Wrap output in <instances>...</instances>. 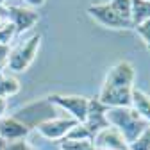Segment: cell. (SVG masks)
Masks as SVG:
<instances>
[{
	"label": "cell",
	"instance_id": "cell-5",
	"mask_svg": "<svg viewBox=\"0 0 150 150\" xmlns=\"http://www.w3.org/2000/svg\"><path fill=\"white\" fill-rule=\"evenodd\" d=\"M136 82V68L134 64L123 59L115 63L105 73L102 86H111V88H134Z\"/></svg>",
	"mask_w": 150,
	"mask_h": 150
},
{
	"label": "cell",
	"instance_id": "cell-13",
	"mask_svg": "<svg viewBox=\"0 0 150 150\" xmlns=\"http://www.w3.org/2000/svg\"><path fill=\"white\" fill-rule=\"evenodd\" d=\"M150 20V0H132L130 6V22L132 27Z\"/></svg>",
	"mask_w": 150,
	"mask_h": 150
},
{
	"label": "cell",
	"instance_id": "cell-25",
	"mask_svg": "<svg viewBox=\"0 0 150 150\" xmlns=\"http://www.w3.org/2000/svg\"><path fill=\"white\" fill-rule=\"evenodd\" d=\"M4 148H6V141L0 138V150H4Z\"/></svg>",
	"mask_w": 150,
	"mask_h": 150
},
{
	"label": "cell",
	"instance_id": "cell-11",
	"mask_svg": "<svg viewBox=\"0 0 150 150\" xmlns=\"http://www.w3.org/2000/svg\"><path fill=\"white\" fill-rule=\"evenodd\" d=\"M130 107L150 125V95H146L143 89L134 86L132 97H130Z\"/></svg>",
	"mask_w": 150,
	"mask_h": 150
},
{
	"label": "cell",
	"instance_id": "cell-14",
	"mask_svg": "<svg viewBox=\"0 0 150 150\" xmlns=\"http://www.w3.org/2000/svg\"><path fill=\"white\" fill-rule=\"evenodd\" d=\"M59 150H95L93 143L89 139L86 141H77V139H61L59 141Z\"/></svg>",
	"mask_w": 150,
	"mask_h": 150
},
{
	"label": "cell",
	"instance_id": "cell-24",
	"mask_svg": "<svg viewBox=\"0 0 150 150\" xmlns=\"http://www.w3.org/2000/svg\"><path fill=\"white\" fill-rule=\"evenodd\" d=\"M7 112V100L6 98H0V118H4Z\"/></svg>",
	"mask_w": 150,
	"mask_h": 150
},
{
	"label": "cell",
	"instance_id": "cell-17",
	"mask_svg": "<svg viewBox=\"0 0 150 150\" xmlns=\"http://www.w3.org/2000/svg\"><path fill=\"white\" fill-rule=\"evenodd\" d=\"M109 4L122 18L130 20V6H132V0H111Z\"/></svg>",
	"mask_w": 150,
	"mask_h": 150
},
{
	"label": "cell",
	"instance_id": "cell-10",
	"mask_svg": "<svg viewBox=\"0 0 150 150\" xmlns=\"http://www.w3.org/2000/svg\"><path fill=\"white\" fill-rule=\"evenodd\" d=\"M30 134V129L20 122L16 116H4L0 118V138L6 143L9 141H18V139H25Z\"/></svg>",
	"mask_w": 150,
	"mask_h": 150
},
{
	"label": "cell",
	"instance_id": "cell-12",
	"mask_svg": "<svg viewBox=\"0 0 150 150\" xmlns=\"http://www.w3.org/2000/svg\"><path fill=\"white\" fill-rule=\"evenodd\" d=\"M22 89V84L13 73H7L6 70L0 71V98H11L14 95H18Z\"/></svg>",
	"mask_w": 150,
	"mask_h": 150
},
{
	"label": "cell",
	"instance_id": "cell-8",
	"mask_svg": "<svg viewBox=\"0 0 150 150\" xmlns=\"http://www.w3.org/2000/svg\"><path fill=\"white\" fill-rule=\"evenodd\" d=\"M95 150H129V143L115 127H105L91 139Z\"/></svg>",
	"mask_w": 150,
	"mask_h": 150
},
{
	"label": "cell",
	"instance_id": "cell-26",
	"mask_svg": "<svg viewBox=\"0 0 150 150\" xmlns=\"http://www.w3.org/2000/svg\"><path fill=\"white\" fill-rule=\"evenodd\" d=\"M11 0H0V6H9Z\"/></svg>",
	"mask_w": 150,
	"mask_h": 150
},
{
	"label": "cell",
	"instance_id": "cell-9",
	"mask_svg": "<svg viewBox=\"0 0 150 150\" xmlns=\"http://www.w3.org/2000/svg\"><path fill=\"white\" fill-rule=\"evenodd\" d=\"M82 123L86 125V129L91 132V136H95L97 132H100L102 129L109 127V122H107V107L104 104H100L98 98H89L88 115H86V120Z\"/></svg>",
	"mask_w": 150,
	"mask_h": 150
},
{
	"label": "cell",
	"instance_id": "cell-20",
	"mask_svg": "<svg viewBox=\"0 0 150 150\" xmlns=\"http://www.w3.org/2000/svg\"><path fill=\"white\" fill-rule=\"evenodd\" d=\"M4 150H34L32 145H29L27 139H18V141H9L6 143Z\"/></svg>",
	"mask_w": 150,
	"mask_h": 150
},
{
	"label": "cell",
	"instance_id": "cell-3",
	"mask_svg": "<svg viewBox=\"0 0 150 150\" xmlns=\"http://www.w3.org/2000/svg\"><path fill=\"white\" fill-rule=\"evenodd\" d=\"M47 100L55 107L66 112V116H70L71 120L82 123L86 120L88 115V104L89 98L81 97V95H61V93H54V95H48Z\"/></svg>",
	"mask_w": 150,
	"mask_h": 150
},
{
	"label": "cell",
	"instance_id": "cell-7",
	"mask_svg": "<svg viewBox=\"0 0 150 150\" xmlns=\"http://www.w3.org/2000/svg\"><path fill=\"white\" fill-rule=\"evenodd\" d=\"M7 13H9V20L11 25L14 27L16 34H23L27 30H30L38 22H40V14L36 9H30L27 6H7Z\"/></svg>",
	"mask_w": 150,
	"mask_h": 150
},
{
	"label": "cell",
	"instance_id": "cell-18",
	"mask_svg": "<svg viewBox=\"0 0 150 150\" xmlns=\"http://www.w3.org/2000/svg\"><path fill=\"white\" fill-rule=\"evenodd\" d=\"M132 29H134V30L138 32V36L141 38L143 45L150 50V20H146V22H143V23H138V25H134Z\"/></svg>",
	"mask_w": 150,
	"mask_h": 150
},
{
	"label": "cell",
	"instance_id": "cell-16",
	"mask_svg": "<svg viewBox=\"0 0 150 150\" xmlns=\"http://www.w3.org/2000/svg\"><path fill=\"white\" fill-rule=\"evenodd\" d=\"M129 150H150V125L145 127V130L136 138L134 143L129 145Z\"/></svg>",
	"mask_w": 150,
	"mask_h": 150
},
{
	"label": "cell",
	"instance_id": "cell-21",
	"mask_svg": "<svg viewBox=\"0 0 150 150\" xmlns=\"http://www.w3.org/2000/svg\"><path fill=\"white\" fill-rule=\"evenodd\" d=\"M9 50H11V47H7V45H0V71L6 70V66H7Z\"/></svg>",
	"mask_w": 150,
	"mask_h": 150
},
{
	"label": "cell",
	"instance_id": "cell-19",
	"mask_svg": "<svg viewBox=\"0 0 150 150\" xmlns=\"http://www.w3.org/2000/svg\"><path fill=\"white\" fill-rule=\"evenodd\" d=\"M14 36H16V30H14V27L11 23L7 27H4V29H0V45L11 47V41L14 40Z\"/></svg>",
	"mask_w": 150,
	"mask_h": 150
},
{
	"label": "cell",
	"instance_id": "cell-1",
	"mask_svg": "<svg viewBox=\"0 0 150 150\" xmlns=\"http://www.w3.org/2000/svg\"><path fill=\"white\" fill-rule=\"evenodd\" d=\"M107 122L123 136V139L130 145L148 125L132 107H112L107 109Z\"/></svg>",
	"mask_w": 150,
	"mask_h": 150
},
{
	"label": "cell",
	"instance_id": "cell-2",
	"mask_svg": "<svg viewBox=\"0 0 150 150\" xmlns=\"http://www.w3.org/2000/svg\"><path fill=\"white\" fill-rule=\"evenodd\" d=\"M41 40H43V36L40 32H36V34L29 36L27 40L20 41L18 45L11 47L6 70H9L11 73H23V71H27L32 66V63L36 61L38 54H40Z\"/></svg>",
	"mask_w": 150,
	"mask_h": 150
},
{
	"label": "cell",
	"instance_id": "cell-15",
	"mask_svg": "<svg viewBox=\"0 0 150 150\" xmlns=\"http://www.w3.org/2000/svg\"><path fill=\"white\" fill-rule=\"evenodd\" d=\"M66 138L68 139H77V141H86V139H93V136H91V132L86 129V125L84 123H75L71 129H70V132L66 134Z\"/></svg>",
	"mask_w": 150,
	"mask_h": 150
},
{
	"label": "cell",
	"instance_id": "cell-22",
	"mask_svg": "<svg viewBox=\"0 0 150 150\" xmlns=\"http://www.w3.org/2000/svg\"><path fill=\"white\" fill-rule=\"evenodd\" d=\"M11 23L9 20V13H7V6H0V29H4Z\"/></svg>",
	"mask_w": 150,
	"mask_h": 150
},
{
	"label": "cell",
	"instance_id": "cell-4",
	"mask_svg": "<svg viewBox=\"0 0 150 150\" xmlns=\"http://www.w3.org/2000/svg\"><path fill=\"white\" fill-rule=\"evenodd\" d=\"M88 14L95 20L97 23H100L105 29H112V30H122V29H132V22L122 18L115 9L111 7L109 2H102V4H91L88 7Z\"/></svg>",
	"mask_w": 150,
	"mask_h": 150
},
{
	"label": "cell",
	"instance_id": "cell-23",
	"mask_svg": "<svg viewBox=\"0 0 150 150\" xmlns=\"http://www.w3.org/2000/svg\"><path fill=\"white\" fill-rule=\"evenodd\" d=\"M45 2L47 0H23V6H27L30 9H40L45 6Z\"/></svg>",
	"mask_w": 150,
	"mask_h": 150
},
{
	"label": "cell",
	"instance_id": "cell-6",
	"mask_svg": "<svg viewBox=\"0 0 150 150\" xmlns=\"http://www.w3.org/2000/svg\"><path fill=\"white\" fill-rule=\"evenodd\" d=\"M75 123L77 122L71 120L70 116H52L41 122L40 125H36V132L47 141H61L66 138V134Z\"/></svg>",
	"mask_w": 150,
	"mask_h": 150
}]
</instances>
